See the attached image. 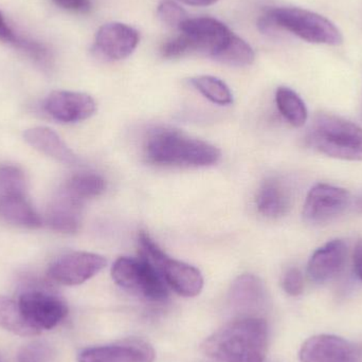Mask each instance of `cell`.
<instances>
[{"label": "cell", "instance_id": "cell-1", "mask_svg": "<svg viewBox=\"0 0 362 362\" xmlns=\"http://www.w3.org/2000/svg\"><path fill=\"white\" fill-rule=\"evenodd\" d=\"M202 352L221 362H264L268 327L261 317H240L209 336Z\"/></svg>", "mask_w": 362, "mask_h": 362}, {"label": "cell", "instance_id": "cell-2", "mask_svg": "<svg viewBox=\"0 0 362 362\" xmlns=\"http://www.w3.org/2000/svg\"><path fill=\"white\" fill-rule=\"evenodd\" d=\"M144 153L148 163L161 167H211L221 159L216 146L168 127L148 134Z\"/></svg>", "mask_w": 362, "mask_h": 362}, {"label": "cell", "instance_id": "cell-3", "mask_svg": "<svg viewBox=\"0 0 362 362\" xmlns=\"http://www.w3.org/2000/svg\"><path fill=\"white\" fill-rule=\"evenodd\" d=\"M308 146L325 156L362 161V129L355 123L329 112L313 119L306 136Z\"/></svg>", "mask_w": 362, "mask_h": 362}, {"label": "cell", "instance_id": "cell-4", "mask_svg": "<svg viewBox=\"0 0 362 362\" xmlns=\"http://www.w3.org/2000/svg\"><path fill=\"white\" fill-rule=\"evenodd\" d=\"M262 31L283 29L313 44L339 46L344 42L340 30L329 19L301 8H270L259 19Z\"/></svg>", "mask_w": 362, "mask_h": 362}, {"label": "cell", "instance_id": "cell-5", "mask_svg": "<svg viewBox=\"0 0 362 362\" xmlns=\"http://www.w3.org/2000/svg\"><path fill=\"white\" fill-rule=\"evenodd\" d=\"M0 218L28 229L42 226V219L28 199L25 173L16 165H0Z\"/></svg>", "mask_w": 362, "mask_h": 362}, {"label": "cell", "instance_id": "cell-6", "mask_svg": "<svg viewBox=\"0 0 362 362\" xmlns=\"http://www.w3.org/2000/svg\"><path fill=\"white\" fill-rule=\"evenodd\" d=\"M115 282L125 291L148 301L163 302L169 296L167 284L148 257H119L112 268Z\"/></svg>", "mask_w": 362, "mask_h": 362}, {"label": "cell", "instance_id": "cell-7", "mask_svg": "<svg viewBox=\"0 0 362 362\" xmlns=\"http://www.w3.org/2000/svg\"><path fill=\"white\" fill-rule=\"evenodd\" d=\"M139 244L141 255L150 259L165 284L175 293L187 298L199 295L204 287V278L197 268L170 257L146 232H140Z\"/></svg>", "mask_w": 362, "mask_h": 362}, {"label": "cell", "instance_id": "cell-8", "mask_svg": "<svg viewBox=\"0 0 362 362\" xmlns=\"http://www.w3.org/2000/svg\"><path fill=\"white\" fill-rule=\"evenodd\" d=\"M106 265L105 257L97 253L70 252L51 263L48 276L59 284L76 286L97 276Z\"/></svg>", "mask_w": 362, "mask_h": 362}, {"label": "cell", "instance_id": "cell-9", "mask_svg": "<svg viewBox=\"0 0 362 362\" xmlns=\"http://www.w3.org/2000/svg\"><path fill=\"white\" fill-rule=\"evenodd\" d=\"M18 303L28 322L40 332L57 327L68 315L65 302L46 291H25L19 297Z\"/></svg>", "mask_w": 362, "mask_h": 362}, {"label": "cell", "instance_id": "cell-10", "mask_svg": "<svg viewBox=\"0 0 362 362\" xmlns=\"http://www.w3.org/2000/svg\"><path fill=\"white\" fill-rule=\"evenodd\" d=\"M351 202V195L346 189L318 183L306 196L303 206V218L306 223L320 225L341 214Z\"/></svg>", "mask_w": 362, "mask_h": 362}, {"label": "cell", "instance_id": "cell-11", "mask_svg": "<svg viewBox=\"0 0 362 362\" xmlns=\"http://www.w3.org/2000/svg\"><path fill=\"white\" fill-rule=\"evenodd\" d=\"M180 31L189 40L192 52L202 53L211 59L233 33L225 23L212 17L187 19Z\"/></svg>", "mask_w": 362, "mask_h": 362}, {"label": "cell", "instance_id": "cell-12", "mask_svg": "<svg viewBox=\"0 0 362 362\" xmlns=\"http://www.w3.org/2000/svg\"><path fill=\"white\" fill-rule=\"evenodd\" d=\"M139 42V32L131 25L108 23L97 32L93 51L98 57L107 61H121L136 50Z\"/></svg>", "mask_w": 362, "mask_h": 362}, {"label": "cell", "instance_id": "cell-13", "mask_svg": "<svg viewBox=\"0 0 362 362\" xmlns=\"http://www.w3.org/2000/svg\"><path fill=\"white\" fill-rule=\"evenodd\" d=\"M44 110L59 122L76 123L93 117L97 112V103L87 93L57 90L45 100Z\"/></svg>", "mask_w": 362, "mask_h": 362}, {"label": "cell", "instance_id": "cell-14", "mask_svg": "<svg viewBox=\"0 0 362 362\" xmlns=\"http://www.w3.org/2000/svg\"><path fill=\"white\" fill-rule=\"evenodd\" d=\"M299 358L301 362H358L359 352L339 336L320 334L302 344Z\"/></svg>", "mask_w": 362, "mask_h": 362}, {"label": "cell", "instance_id": "cell-15", "mask_svg": "<svg viewBox=\"0 0 362 362\" xmlns=\"http://www.w3.org/2000/svg\"><path fill=\"white\" fill-rule=\"evenodd\" d=\"M154 349L141 339H125L107 346L85 349L78 362H154Z\"/></svg>", "mask_w": 362, "mask_h": 362}, {"label": "cell", "instance_id": "cell-16", "mask_svg": "<svg viewBox=\"0 0 362 362\" xmlns=\"http://www.w3.org/2000/svg\"><path fill=\"white\" fill-rule=\"evenodd\" d=\"M346 255L348 246L344 240L336 238L325 243L313 253L308 261V278L318 284L332 280L344 269Z\"/></svg>", "mask_w": 362, "mask_h": 362}, {"label": "cell", "instance_id": "cell-17", "mask_svg": "<svg viewBox=\"0 0 362 362\" xmlns=\"http://www.w3.org/2000/svg\"><path fill=\"white\" fill-rule=\"evenodd\" d=\"M229 300L231 305L240 313V317H259L257 313L267 304V291L257 276L243 274L232 284Z\"/></svg>", "mask_w": 362, "mask_h": 362}, {"label": "cell", "instance_id": "cell-18", "mask_svg": "<svg viewBox=\"0 0 362 362\" xmlns=\"http://www.w3.org/2000/svg\"><path fill=\"white\" fill-rule=\"evenodd\" d=\"M83 221V202L59 189L46 211V223L59 233L74 234L81 229Z\"/></svg>", "mask_w": 362, "mask_h": 362}, {"label": "cell", "instance_id": "cell-19", "mask_svg": "<svg viewBox=\"0 0 362 362\" xmlns=\"http://www.w3.org/2000/svg\"><path fill=\"white\" fill-rule=\"evenodd\" d=\"M23 139L38 152L64 165H76L80 163V159L71 148L49 127H37L27 129L23 133Z\"/></svg>", "mask_w": 362, "mask_h": 362}, {"label": "cell", "instance_id": "cell-20", "mask_svg": "<svg viewBox=\"0 0 362 362\" xmlns=\"http://www.w3.org/2000/svg\"><path fill=\"white\" fill-rule=\"evenodd\" d=\"M259 214L267 218H280L291 206V189L278 178H268L262 183L255 197Z\"/></svg>", "mask_w": 362, "mask_h": 362}, {"label": "cell", "instance_id": "cell-21", "mask_svg": "<svg viewBox=\"0 0 362 362\" xmlns=\"http://www.w3.org/2000/svg\"><path fill=\"white\" fill-rule=\"evenodd\" d=\"M61 189L84 204L105 192L106 180L95 172H78L68 178Z\"/></svg>", "mask_w": 362, "mask_h": 362}, {"label": "cell", "instance_id": "cell-22", "mask_svg": "<svg viewBox=\"0 0 362 362\" xmlns=\"http://www.w3.org/2000/svg\"><path fill=\"white\" fill-rule=\"evenodd\" d=\"M0 327L21 337H33L42 333L28 322L18 302L4 296H0Z\"/></svg>", "mask_w": 362, "mask_h": 362}, {"label": "cell", "instance_id": "cell-23", "mask_svg": "<svg viewBox=\"0 0 362 362\" xmlns=\"http://www.w3.org/2000/svg\"><path fill=\"white\" fill-rule=\"evenodd\" d=\"M212 59L223 65L245 67L255 62V54L248 42L232 33L229 40L213 55Z\"/></svg>", "mask_w": 362, "mask_h": 362}, {"label": "cell", "instance_id": "cell-24", "mask_svg": "<svg viewBox=\"0 0 362 362\" xmlns=\"http://www.w3.org/2000/svg\"><path fill=\"white\" fill-rule=\"evenodd\" d=\"M276 102L278 110L287 122L295 127L305 124L308 118V108L296 91L288 87H279L276 93Z\"/></svg>", "mask_w": 362, "mask_h": 362}, {"label": "cell", "instance_id": "cell-25", "mask_svg": "<svg viewBox=\"0 0 362 362\" xmlns=\"http://www.w3.org/2000/svg\"><path fill=\"white\" fill-rule=\"evenodd\" d=\"M191 84L204 95L217 105H230L233 103L231 90L225 82L211 76H200L192 78Z\"/></svg>", "mask_w": 362, "mask_h": 362}, {"label": "cell", "instance_id": "cell-26", "mask_svg": "<svg viewBox=\"0 0 362 362\" xmlns=\"http://www.w3.org/2000/svg\"><path fill=\"white\" fill-rule=\"evenodd\" d=\"M158 18L168 27L172 29H180L181 25L185 23L187 17V13L185 8H181L180 4L172 0H165L159 4L157 8Z\"/></svg>", "mask_w": 362, "mask_h": 362}, {"label": "cell", "instance_id": "cell-27", "mask_svg": "<svg viewBox=\"0 0 362 362\" xmlns=\"http://www.w3.org/2000/svg\"><path fill=\"white\" fill-rule=\"evenodd\" d=\"M52 357V348L42 341L31 342L23 346L18 353L19 362H49Z\"/></svg>", "mask_w": 362, "mask_h": 362}, {"label": "cell", "instance_id": "cell-28", "mask_svg": "<svg viewBox=\"0 0 362 362\" xmlns=\"http://www.w3.org/2000/svg\"><path fill=\"white\" fill-rule=\"evenodd\" d=\"M189 53H193L192 52L191 45L182 33H180L176 37L172 38V40H168L161 48V54L165 59H180V57L189 54Z\"/></svg>", "mask_w": 362, "mask_h": 362}, {"label": "cell", "instance_id": "cell-29", "mask_svg": "<svg viewBox=\"0 0 362 362\" xmlns=\"http://www.w3.org/2000/svg\"><path fill=\"white\" fill-rule=\"evenodd\" d=\"M282 286L287 295L291 296V297H298L303 293V274L298 268H289L283 276Z\"/></svg>", "mask_w": 362, "mask_h": 362}, {"label": "cell", "instance_id": "cell-30", "mask_svg": "<svg viewBox=\"0 0 362 362\" xmlns=\"http://www.w3.org/2000/svg\"><path fill=\"white\" fill-rule=\"evenodd\" d=\"M57 6L64 10L76 13H87L93 8L91 0H52Z\"/></svg>", "mask_w": 362, "mask_h": 362}, {"label": "cell", "instance_id": "cell-31", "mask_svg": "<svg viewBox=\"0 0 362 362\" xmlns=\"http://www.w3.org/2000/svg\"><path fill=\"white\" fill-rule=\"evenodd\" d=\"M18 36V34L10 27L1 11H0V42L14 46Z\"/></svg>", "mask_w": 362, "mask_h": 362}, {"label": "cell", "instance_id": "cell-32", "mask_svg": "<svg viewBox=\"0 0 362 362\" xmlns=\"http://www.w3.org/2000/svg\"><path fill=\"white\" fill-rule=\"evenodd\" d=\"M353 262H354L355 272L362 281V240H359L355 246Z\"/></svg>", "mask_w": 362, "mask_h": 362}, {"label": "cell", "instance_id": "cell-33", "mask_svg": "<svg viewBox=\"0 0 362 362\" xmlns=\"http://www.w3.org/2000/svg\"><path fill=\"white\" fill-rule=\"evenodd\" d=\"M180 1L187 4V6H211V4H214L218 0H180Z\"/></svg>", "mask_w": 362, "mask_h": 362}, {"label": "cell", "instance_id": "cell-34", "mask_svg": "<svg viewBox=\"0 0 362 362\" xmlns=\"http://www.w3.org/2000/svg\"><path fill=\"white\" fill-rule=\"evenodd\" d=\"M358 208L359 210L362 211V199L361 200V202H359Z\"/></svg>", "mask_w": 362, "mask_h": 362}]
</instances>
